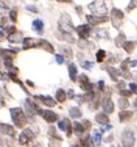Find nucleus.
Here are the masks:
<instances>
[{
  "mask_svg": "<svg viewBox=\"0 0 137 147\" xmlns=\"http://www.w3.org/2000/svg\"><path fill=\"white\" fill-rule=\"evenodd\" d=\"M9 113H11V118H12L16 127L24 129L25 125L29 122L26 114H25V112L21 108H11V109H9Z\"/></svg>",
  "mask_w": 137,
  "mask_h": 147,
  "instance_id": "obj_1",
  "label": "nucleus"
},
{
  "mask_svg": "<svg viewBox=\"0 0 137 147\" xmlns=\"http://www.w3.org/2000/svg\"><path fill=\"white\" fill-rule=\"evenodd\" d=\"M58 28L60 33H69V34H72V32H74V29H76L73 26L72 18H70V16L68 13H63L60 16L58 22Z\"/></svg>",
  "mask_w": 137,
  "mask_h": 147,
  "instance_id": "obj_2",
  "label": "nucleus"
},
{
  "mask_svg": "<svg viewBox=\"0 0 137 147\" xmlns=\"http://www.w3.org/2000/svg\"><path fill=\"white\" fill-rule=\"evenodd\" d=\"M88 9L95 16H107V5L104 0H94L93 3L88 4Z\"/></svg>",
  "mask_w": 137,
  "mask_h": 147,
  "instance_id": "obj_3",
  "label": "nucleus"
},
{
  "mask_svg": "<svg viewBox=\"0 0 137 147\" xmlns=\"http://www.w3.org/2000/svg\"><path fill=\"white\" fill-rule=\"evenodd\" d=\"M136 144V134L133 129L127 127L122 133V146L123 147H134Z\"/></svg>",
  "mask_w": 137,
  "mask_h": 147,
  "instance_id": "obj_4",
  "label": "nucleus"
},
{
  "mask_svg": "<svg viewBox=\"0 0 137 147\" xmlns=\"http://www.w3.org/2000/svg\"><path fill=\"white\" fill-rule=\"evenodd\" d=\"M110 20L112 22V26L116 28V29H119L123 24V20H124V13H123V11H120L119 8H112Z\"/></svg>",
  "mask_w": 137,
  "mask_h": 147,
  "instance_id": "obj_5",
  "label": "nucleus"
},
{
  "mask_svg": "<svg viewBox=\"0 0 137 147\" xmlns=\"http://www.w3.org/2000/svg\"><path fill=\"white\" fill-rule=\"evenodd\" d=\"M34 137H35V134H34L33 130L29 129V127H26V129L22 130L21 134H20V137H18V143L21 144V146H26V144H29L31 141H33Z\"/></svg>",
  "mask_w": 137,
  "mask_h": 147,
  "instance_id": "obj_6",
  "label": "nucleus"
},
{
  "mask_svg": "<svg viewBox=\"0 0 137 147\" xmlns=\"http://www.w3.org/2000/svg\"><path fill=\"white\" fill-rule=\"evenodd\" d=\"M93 26H90L89 24H82V25H78V26H76V33L77 36H78L80 40H88L89 37H90V34L93 33V29H91Z\"/></svg>",
  "mask_w": 137,
  "mask_h": 147,
  "instance_id": "obj_7",
  "label": "nucleus"
},
{
  "mask_svg": "<svg viewBox=\"0 0 137 147\" xmlns=\"http://www.w3.org/2000/svg\"><path fill=\"white\" fill-rule=\"evenodd\" d=\"M86 22H88L90 26H98L100 24H104L110 20L107 16H95V15H88L86 16Z\"/></svg>",
  "mask_w": 137,
  "mask_h": 147,
  "instance_id": "obj_8",
  "label": "nucleus"
},
{
  "mask_svg": "<svg viewBox=\"0 0 137 147\" xmlns=\"http://www.w3.org/2000/svg\"><path fill=\"white\" fill-rule=\"evenodd\" d=\"M100 107H102V109H103V112L106 114H111L115 110V104H114L111 96H104L102 98V101H100Z\"/></svg>",
  "mask_w": 137,
  "mask_h": 147,
  "instance_id": "obj_9",
  "label": "nucleus"
},
{
  "mask_svg": "<svg viewBox=\"0 0 137 147\" xmlns=\"http://www.w3.org/2000/svg\"><path fill=\"white\" fill-rule=\"evenodd\" d=\"M41 43V38H24L22 41V49L24 50H29V49H34V47H39Z\"/></svg>",
  "mask_w": 137,
  "mask_h": 147,
  "instance_id": "obj_10",
  "label": "nucleus"
},
{
  "mask_svg": "<svg viewBox=\"0 0 137 147\" xmlns=\"http://www.w3.org/2000/svg\"><path fill=\"white\" fill-rule=\"evenodd\" d=\"M34 100L41 101V104L46 105V107H49V108L55 107V105H56V102H58V101L55 100L54 97H51V96H43V95L34 96Z\"/></svg>",
  "mask_w": 137,
  "mask_h": 147,
  "instance_id": "obj_11",
  "label": "nucleus"
},
{
  "mask_svg": "<svg viewBox=\"0 0 137 147\" xmlns=\"http://www.w3.org/2000/svg\"><path fill=\"white\" fill-rule=\"evenodd\" d=\"M58 127L60 129L61 131H65V134H67V137H70L72 135V123H70V121L68 118H63L60 119L58 122Z\"/></svg>",
  "mask_w": 137,
  "mask_h": 147,
  "instance_id": "obj_12",
  "label": "nucleus"
},
{
  "mask_svg": "<svg viewBox=\"0 0 137 147\" xmlns=\"http://www.w3.org/2000/svg\"><path fill=\"white\" fill-rule=\"evenodd\" d=\"M41 116H42V118L45 119L46 122H49V123H54V122H56L59 119V116L55 112H52V110H50V109H47V110H43L42 109V112H41Z\"/></svg>",
  "mask_w": 137,
  "mask_h": 147,
  "instance_id": "obj_13",
  "label": "nucleus"
},
{
  "mask_svg": "<svg viewBox=\"0 0 137 147\" xmlns=\"http://www.w3.org/2000/svg\"><path fill=\"white\" fill-rule=\"evenodd\" d=\"M0 134L8 135V137H11V138H15L16 130L12 125H8V123H0Z\"/></svg>",
  "mask_w": 137,
  "mask_h": 147,
  "instance_id": "obj_14",
  "label": "nucleus"
},
{
  "mask_svg": "<svg viewBox=\"0 0 137 147\" xmlns=\"http://www.w3.org/2000/svg\"><path fill=\"white\" fill-rule=\"evenodd\" d=\"M106 71H107V74L110 75L111 80H112V82H116V83H118L119 76L122 75V71L118 70V68L114 67V66H107V67H106Z\"/></svg>",
  "mask_w": 137,
  "mask_h": 147,
  "instance_id": "obj_15",
  "label": "nucleus"
},
{
  "mask_svg": "<svg viewBox=\"0 0 137 147\" xmlns=\"http://www.w3.org/2000/svg\"><path fill=\"white\" fill-rule=\"evenodd\" d=\"M95 38H99V40H107L110 37V32L107 28H98V29H94L93 32Z\"/></svg>",
  "mask_w": 137,
  "mask_h": 147,
  "instance_id": "obj_16",
  "label": "nucleus"
},
{
  "mask_svg": "<svg viewBox=\"0 0 137 147\" xmlns=\"http://www.w3.org/2000/svg\"><path fill=\"white\" fill-rule=\"evenodd\" d=\"M68 74H69L70 80L76 83L77 78H78V68H77L76 63H69L68 64Z\"/></svg>",
  "mask_w": 137,
  "mask_h": 147,
  "instance_id": "obj_17",
  "label": "nucleus"
},
{
  "mask_svg": "<svg viewBox=\"0 0 137 147\" xmlns=\"http://www.w3.org/2000/svg\"><path fill=\"white\" fill-rule=\"evenodd\" d=\"M31 26H33V30L35 32V33H38V34L45 33V22H43L41 18H35L33 21V24H31Z\"/></svg>",
  "mask_w": 137,
  "mask_h": 147,
  "instance_id": "obj_18",
  "label": "nucleus"
},
{
  "mask_svg": "<svg viewBox=\"0 0 137 147\" xmlns=\"http://www.w3.org/2000/svg\"><path fill=\"white\" fill-rule=\"evenodd\" d=\"M16 55L15 50H8V49H0V58H3V61H13Z\"/></svg>",
  "mask_w": 137,
  "mask_h": 147,
  "instance_id": "obj_19",
  "label": "nucleus"
},
{
  "mask_svg": "<svg viewBox=\"0 0 137 147\" xmlns=\"http://www.w3.org/2000/svg\"><path fill=\"white\" fill-rule=\"evenodd\" d=\"M72 129H73V133L80 138L85 134V131H86L84 125H82V122H77V121H74V122L72 123Z\"/></svg>",
  "mask_w": 137,
  "mask_h": 147,
  "instance_id": "obj_20",
  "label": "nucleus"
},
{
  "mask_svg": "<svg viewBox=\"0 0 137 147\" xmlns=\"http://www.w3.org/2000/svg\"><path fill=\"white\" fill-rule=\"evenodd\" d=\"M95 122L99 123V125H107L110 123V118H108V114H106L104 112H100V113L95 114Z\"/></svg>",
  "mask_w": 137,
  "mask_h": 147,
  "instance_id": "obj_21",
  "label": "nucleus"
},
{
  "mask_svg": "<svg viewBox=\"0 0 137 147\" xmlns=\"http://www.w3.org/2000/svg\"><path fill=\"white\" fill-rule=\"evenodd\" d=\"M8 41L11 43H18V42H21V41H24V34L21 33V32H15V33L12 34H9L8 36Z\"/></svg>",
  "mask_w": 137,
  "mask_h": 147,
  "instance_id": "obj_22",
  "label": "nucleus"
},
{
  "mask_svg": "<svg viewBox=\"0 0 137 147\" xmlns=\"http://www.w3.org/2000/svg\"><path fill=\"white\" fill-rule=\"evenodd\" d=\"M132 116H133V112H131V110H120L119 112V121L120 122H127V121H129V119L132 118Z\"/></svg>",
  "mask_w": 137,
  "mask_h": 147,
  "instance_id": "obj_23",
  "label": "nucleus"
},
{
  "mask_svg": "<svg viewBox=\"0 0 137 147\" xmlns=\"http://www.w3.org/2000/svg\"><path fill=\"white\" fill-rule=\"evenodd\" d=\"M90 138L91 142L94 143V146H100V143H102V131L100 130H94L93 134L90 135Z\"/></svg>",
  "mask_w": 137,
  "mask_h": 147,
  "instance_id": "obj_24",
  "label": "nucleus"
},
{
  "mask_svg": "<svg viewBox=\"0 0 137 147\" xmlns=\"http://www.w3.org/2000/svg\"><path fill=\"white\" fill-rule=\"evenodd\" d=\"M136 45L137 43L134 42V41H129V40H127L124 43H123V50H124L125 53H128V54H131V53H133V50H134V47H136Z\"/></svg>",
  "mask_w": 137,
  "mask_h": 147,
  "instance_id": "obj_25",
  "label": "nucleus"
},
{
  "mask_svg": "<svg viewBox=\"0 0 137 147\" xmlns=\"http://www.w3.org/2000/svg\"><path fill=\"white\" fill-rule=\"evenodd\" d=\"M55 100L58 101V102H64V101L67 100V92L64 91V89L59 88L58 91L55 92Z\"/></svg>",
  "mask_w": 137,
  "mask_h": 147,
  "instance_id": "obj_26",
  "label": "nucleus"
},
{
  "mask_svg": "<svg viewBox=\"0 0 137 147\" xmlns=\"http://www.w3.org/2000/svg\"><path fill=\"white\" fill-rule=\"evenodd\" d=\"M106 58H107L106 50H103V49L97 50V53H95V59H97V63H103V62L106 61Z\"/></svg>",
  "mask_w": 137,
  "mask_h": 147,
  "instance_id": "obj_27",
  "label": "nucleus"
},
{
  "mask_svg": "<svg viewBox=\"0 0 137 147\" xmlns=\"http://www.w3.org/2000/svg\"><path fill=\"white\" fill-rule=\"evenodd\" d=\"M69 116L74 119H78L82 117V112L78 107H72V108H69Z\"/></svg>",
  "mask_w": 137,
  "mask_h": 147,
  "instance_id": "obj_28",
  "label": "nucleus"
},
{
  "mask_svg": "<svg viewBox=\"0 0 137 147\" xmlns=\"http://www.w3.org/2000/svg\"><path fill=\"white\" fill-rule=\"evenodd\" d=\"M39 47H42L43 50H46V51H49V53H54V46H52L49 41H46V40H41Z\"/></svg>",
  "mask_w": 137,
  "mask_h": 147,
  "instance_id": "obj_29",
  "label": "nucleus"
},
{
  "mask_svg": "<svg viewBox=\"0 0 137 147\" xmlns=\"http://www.w3.org/2000/svg\"><path fill=\"white\" fill-rule=\"evenodd\" d=\"M118 105L122 110H125V109L129 108V100H128L127 97H120L119 101H118Z\"/></svg>",
  "mask_w": 137,
  "mask_h": 147,
  "instance_id": "obj_30",
  "label": "nucleus"
},
{
  "mask_svg": "<svg viewBox=\"0 0 137 147\" xmlns=\"http://www.w3.org/2000/svg\"><path fill=\"white\" fill-rule=\"evenodd\" d=\"M125 41H127L125 40V34L123 33V32H120V33L116 36V38H115V45L118 46V47H122L123 43H124Z\"/></svg>",
  "mask_w": 137,
  "mask_h": 147,
  "instance_id": "obj_31",
  "label": "nucleus"
},
{
  "mask_svg": "<svg viewBox=\"0 0 137 147\" xmlns=\"http://www.w3.org/2000/svg\"><path fill=\"white\" fill-rule=\"evenodd\" d=\"M49 135H50V138L51 139H56V141H60L61 142V137L60 135H58V131H56V129L54 127V126H50V129H49Z\"/></svg>",
  "mask_w": 137,
  "mask_h": 147,
  "instance_id": "obj_32",
  "label": "nucleus"
},
{
  "mask_svg": "<svg viewBox=\"0 0 137 147\" xmlns=\"http://www.w3.org/2000/svg\"><path fill=\"white\" fill-rule=\"evenodd\" d=\"M60 50H61V53H63L64 55H65V58H72L73 57V51H72V49L70 47H68V46H61L60 47Z\"/></svg>",
  "mask_w": 137,
  "mask_h": 147,
  "instance_id": "obj_33",
  "label": "nucleus"
},
{
  "mask_svg": "<svg viewBox=\"0 0 137 147\" xmlns=\"http://www.w3.org/2000/svg\"><path fill=\"white\" fill-rule=\"evenodd\" d=\"M129 62H131V59H129V58L124 59V61L122 62V64H120V71H122V72H125V71H128V67H129Z\"/></svg>",
  "mask_w": 137,
  "mask_h": 147,
  "instance_id": "obj_34",
  "label": "nucleus"
},
{
  "mask_svg": "<svg viewBox=\"0 0 137 147\" xmlns=\"http://www.w3.org/2000/svg\"><path fill=\"white\" fill-rule=\"evenodd\" d=\"M136 8H137V0H131L127 5V12H132Z\"/></svg>",
  "mask_w": 137,
  "mask_h": 147,
  "instance_id": "obj_35",
  "label": "nucleus"
},
{
  "mask_svg": "<svg viewBox=\"0 0 137 147\" xmlns=\"http://www.w3.org/2000/svg\"><path fill=\"white\" fill-rule=\"evenodd\" d=\"M119 93H120L122 97H127V98H129L132 95H133L131 89H122V91H119Z\"/></svg>",
  "mask_w": 137,
  "mask_h": 147,
  "instance_id": "obj_36",
  "label": "nucleus"
},
{
  "mask_svg": "<svg viewBox=\"0 0 137 147\" xmlns=\"http://www.w3.org/2000/svg\"><path fill=\"white\" fill-rule=\"evenodd\" d=\"M81 66H82V68H85V70H91L93 66H94V63L90 62V61H82Z\"/></svg>",
  "mask_w": 137,
  "mask_h": 147,
  "instance_id": "obj_37",
  "label": "nucleus"
},
{
  "mask_svg": "<svg viewBox=\"0 0 137 147\" xmlns=\"http://www.w3.org/2000/svg\"><path fill=\"white\" fill-rule=\"evenodd\" d=\"M9 20L13 21V22L17 21V11H16V9H13V11L9 12Z\"/></svg>",
  "mask_w": 137,
  "mask_h": 147,
  "instance_id": "obj_38",
  "label": "nucleus"
},
{
  "mask_svg": "<svg viewBox=\"0 0 137 147\" xmlns=\"http://www.w3.org/2000/svg\"><path fill=\"white\" fill-rule=\"evenodd\" d=\"M55 61H56V63L63 64L64 62H65V58H64V55H61V54H56L55 55Z\"/></svg>",
  "mask_w": 137,
  "mask_h": 147,
  "instance_id": "obj_39",
  "label": "nucleus"
},
{
  "mask_svg": "<svg viewBox=\"0 0 137 147\" xmlns=\"http://www.w3.org/2000/svg\"><path fill=\"white\" fill-rule=\"evenodd\" d=\"M128 88L132 91V93H136L137 95V83H129V84H128Z\"/></svg>",
  "mask_w": 137,
  "mask_h": 147,
  "instance_id": "obj_40",
  "label": "nucleus"
},
{
  "mask_svg": "<svg viewBox=\"0 0 137 147\" xmlns=\"http://www.w3.org/2000/svg\"><path fill=\"white\" fill-rule=\"evenodd\" d=\"M116 87H118L119 91L125 89V82H124V80H120V82H118V83H116Z\"/></svg>",
  "mask_w": 137,
  "mask_h": 147,
  "instance_id": "obj_41",
  "label": "nucleus"
},
{
  "mask_svg": "<svg viewBox=\"0 0 137 147\" xmlns=\"http://www.w3.org/2000/svg\"><path fill=\"white\" fill-rule=\"evenodd\" d=\"M59 142H60V141H55V139H50V147H60Z\"/></svg>",
  "mask_w": 137,
  "mask_h": 147,
  "instance_id": "obj_42",
  "label": "nucleus"
},
{
  "mask_svg": "<svg viewBox=\"0 0 137 147\" xmlns=\"http://www.w3.org/2000/svg\"><path fill=\"white\" fill-rule=\"evenodd\" d=\"M82 125H84V127H85V130L88 131L89 129H90V121H88V119H85L84 122H82Z\"/></svg>",
  "mask_w": 137,
  "mask_h": 147,
  "instance_id": "obj_43",
  "label": "nucleus"
},
{
  "mask_svg": "<svg viewBox=\"0 0 137 147\" xmlns=\"http://www.w3.org/2000/svg\"><path fill=\"white\" fill-rule=\"evenodd\" d=\"M67 97L68 98H74V91H73V89H69V91L67 92Z\"/></svg>",
  "mask_w": 137,
  "mask_h": 147,
  "instance_id": "obj_44",
  "label": "nucleus"
},
{
  "mask_svg": "<svg viewBox=\"0 0 137 147\" xmlns=\"http://www.w3.org/2000/svg\"><path fill=\"white\" fill-rule=\"evenodd\" d=\"M111 127H112V126L110 125V123H107V125H103V126H102V129H100V131H102V133H103V131H107V130H110Z\"/></svg>",
  "mask_w": 137,
  "mask_h": 147,
  "instance_id": "obj_45",
  "label": "nucleus"
},
{
  "mask_svg": "<svg viewBox=\"0 0 137 147\" xmlns=\"http://www.w3.org/2000/svg\"><path fill=\"white\" fill-rule=\"evenodd\" d=\"M116 62H118V61H116V57H115V55H111V57L108 58V63L110 64H114V63H116Z\"/></svg>",
  "mask_w": 137,
  "mask_h": 147,
  "instance_id": "obj_46",
  "label": "nucleus"
},
{
  "mask_svg": "<svg viewBox=\"0 0 137 147\" xmlns=\"http://www.w3.org/2000/svg\"><path fill=\"white\" fill-rule=\"evenodd\" d=\"M26 9H27V11H30V12H35V13L38 12V9H37L34 5H27V7H26Z\"/></svg>",
  "mask_w": 137,
  "mask_h": 147,
  "instance_id": "obj_47",
  "label": "nucleus"
},
{
  "mask_svg": "<svg viewBox=\"0 0 137 147\" xmlns=\"http://www.w3.org/2000/svg\"><path fill=\"white\" fill-rule=\"evenodd\" d=\"M0 9H8V5H7V3H4L3 0H0Z\"/></svg>",
  "mask_w": 137,
  "mask_h": 147,
  "instance_id": "obj_48",
  "label": "nucleus"
},
{
  "mask_svg": "<svg viewBox=\"0 0 137 147\" xmlns=\"http://www.w3.org/2000/svg\"><path fill=\"white\" fill-rule=\"evenodd\" d=\"M4 38H5V30L1 29V32H0V41H4Z\"/></svg>",
  "mask_w": 137,
  "mask_h": 147,
  "instance_id": "obj_49",
  "label": "nucleus"
},
{
  "mask_svg": "<svg viewBox=\"0 0 137 147\" xmlns=\"http://www.w3.org/2000/svg\"><path fill=\"white\" fill-rule=\"evenodd\" d=\"M56 1H59V3H67V4L72 3V0H56Z\"/></svg>",
  "mask_w": 137,
  "mask_h": 147,
  "instance_id": "obj_50",
  "label": "nucleus"
},
{
  "mask_svg": "<svg viewBox=\"0 0 137 147\" xmlns=\"http://www.w3.org/2000/svg\"><path fill=\"white\" fill-rule=\"evenodd\" d=\"M129 66H131V67H136V66H137V61H133V62H129Z\"/></svg>",
  "mask_w": 137,
  "mask_h": 147,
  "instance_id": "obj_51",
  "label": "nucleus"
},
{
  "mask_svg": "<svg viewBox=\"0 0 137 147\" xmlns=\"http://www.w3.org/2000/svg\"><path fill=\"white\" fill-rule=\"evenodd\" d=\"M76 11H77V13H78V15H81V13H82V9H81V7H76Z\"/></svg>",
  "mask_w": 137,
  "mask_h": 147,
  "instance_id": "obj_52",
  "label": "nucleus"
},
{
  "mask_svg": "<svg viewBox=\"0 0 137 147\" xmlns=\"http://www.w3.org/2000/svg\"><path fill=\"white\" fill-rule=\"evenodd\" d=\"M112 139H114V137H112V135H110L108 138H106V142H111Z\"/></svg>",
  "mask_w": 137,
  "mask_h": 147,
  "instance_id": "obj_53",
  "label": "nucleus"
},
{
  "mask_svg": "<svg viewBox=\"0 0 137 147\" xmlns=\"http://www.w3.org/2000/svg\"><path fill=\"white\" fill-rule=\"evenodd\" d=\"M4 104H5V102H4V100H3V98H1V97H0V108H1V107H4Z\"/></svg>",
  "mask_w": 137,
  "mask_h": 147,
  "instance_id": "obj_54",
  "label": "nucleus"
},
{
  "mask_svg": "<svg viewBox=\"0 0 137 147\" xmlns=\"http://www.w3.org/2000/svg\"><path fill=\"white\" fill-rule=\"evenodd\" d=\"M26 83H27V86H30V87H34V84L30 82V80H26Z\"/></svg>",
  "mask_w": 137,
  "mask_h": 147,
  "instance_id": "obj_55",
  "label": "nucleus"
},
{
  "mask_svg": "<svg viewBox=\"0 0 137 147\" xmlns=\"http://www.w3.org/2000/svg\"><path fill=\"white\" fill-rule=\"evenodd\" d=\"M34 147H43V146L41 143H37V144H34Z\"/></svg>",
  "mask_w": 137,
  "mask_h": 147,
  "instance_id": "obj_56",
  "label": "nucleus"
},
{
  "mask_svg": "<svg viewBox=\"0 0 137 147\" xmlns=\"http://www.w3.org/2000/svg\"><path fill=\"white\" fill-rule=\"evenodd\" d=\"M0 147H3V139H1V137H0Z\"/></svg>",
  "mask_w": 137,
  "mask_h": 147,
  "instance_id": "obj_57",
  "label": "nucleus"
},
{
  "mask_svg": "<svg viewBox=\"0 0 137 147\" xmlns=\"http://www.w3.org/2000/svg\"><path fill=\"white\" fill-rule=\"evenodd\" d=\"M133 105H134V108H137V98L134 100V102H133Z\"/></svg>",
  "mask_w": 137,
  "mask_h": 147,
  "instance_id": "obj_58",
  "label": "nucleus"
},
{
  "mask_svg": "<svg viewBox=\"0 0 137 147\" xmlns=\"http://www.w3.org/2000/svg\"><path fill=\"white\" fill-rule=\"evenodd\" d=\"M0 62H1V61H0Z\"/></svg>",
  "mask_w": 137,
  "mask_h": 147,
  "instance_id": "obj_59",
  "label": "nucleus"
}]
</instances>
